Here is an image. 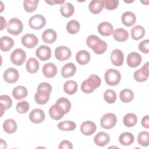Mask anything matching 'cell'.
I'll return each mask as SVG.
<instances>
[{
  "label": "cell",
  "instance_id": "cell-28",
  "mask_svg": "<svg viewBox=\"0 0 149 149\" xmlns=\"http://www.w3.org/2000/svg\"><path fill=\"white\" fill-rule=\"evenodd\" d=\"M27 90L23 86H18L12 90V95L17 100H21L27 95Z\"/></svg>",
  "mask_w": 149,
  "mask_h": 149
},
{
  "label": "cell",
  "instance_id": "cell-47",
  "mask_svg": "<svg viewBox=\"0 0 149 149\" xmlns=\"http://www.w3.org/2000/svg\"><path fill=\"white\" fill-rule=\"evenodd\" d=\"M139 49L143 53L148 54L149 52V40L147 39L142 41L139 44Z\"/></svg>",
  "mask_w": 149,
  "mask_h": 149
},
{
  "label": "cell",
  "instance_id": "cell-15",
  "mask_svg": "<svg viewBox=\"0 0 149 149\" xmlns=\"http://www.w3.org/2000/svg\"><path fill=\"white\" fill-rule=\"evenodd\" d=\"M111 60L112 64L116 66L122 65L124 61L123 52L119 49H113L111 54Z\"/></svg>",
  "mask_w": 149,
  "mask_h": 149
},
{
  "label": "cell",
  "instance_id": "cell-5",
  "mask_svg": "<svg viewBox=\"0 0 149 149\" xmlns=\"http://www.w3.org/2000/svg\"><path fill=\"white\" fill-rule=\"evenodd\" d=\"M23 29V25L22 22L16 17L12 18L9 20L6 28L8 32L14 36H17L20 34Z\"/></svg>",
  "mask_w": 149,
  "mask_h": 149
},
{
  "label": "cell",
  "instance_id": "cell-12",
  "mask_svg": "<svg viewBox=\"0 0 149 149\" xmlns=\"http://www.w3.org/2000/svg\"><path fill=\"white\" fill-rule=\"evenodd\" d=\"M3 76L6 82L11 84L17 81L19 77V73L16 69L9 68L4 72Z\"/></svg>",
  "mask_w": 149,
  "mask_h": 149
},
{
  "label": "cell",
  "instance_id": "cell-19",
  "mask_svg": "<svg viewBox=\"0 0 149 149\" xmlns=\"http://www.w3.org/2000/svg\"><path fill=\"white\" fill-rule=\"evenodd\" d=\"M110 141V137L109 134L104 132L98 133L94 138V143L100 147L106 146Z\"/></svg>",
  "mask_w": 149,
  "mask_h": 149
},
{
  "label": "cell",
  "instance_id": "cell-37",
  "mask_svg": "<svg viewBox=\"0 0 149 149\" xmlns=\"http://www.w3.org/2000/svg\"><path fill=\"white\" fill-rule=\"evenodd\" d=\"M119 97L120 100L123 102L127 103L132 101L134 98V93L130 89H123L122 90L119 94Z\"/></svg>",
  "mask_w": 149,
  "mask_h": 149
},
{
  "label": "cell",
  "instance_id": "cell-21",
  "mask_svg": "<svg viewBox=\"0 0 149 149\" xmlns=\"http://www.w3.org/2000/svg\"><path fill=\"white\" fill-rule=\"evenodd\" d=\"M42 73L47 78H52L57 73V67L51 62L45 63L42 67Z\"/></svg>",
  "mask_w": 149,
  "mask_h": 149
},
{
  "label": "cell",
  "instance_id": "cell-4",
  "mask_svg": "<svg viewBox=\"0 0 149 149\" xmlns=\"http://www.w3.org/2000/svg\"><path fill=\"white\" fill-rule=\"evenodd\" d=\"M105 82L109 86H116L118 84L121 79L120 72L115 69H108L104 74Z\"/></svg>",
  "mask_w": 149,
  "mask_h": 149
},
{
  "label": "cell",
  "instance_id": "cell-50",
  "mask_svg": "<svg viewBox=\"0 0 149 149\" xmlns=\"http://www.w3.org/2000/svg\"><path fill=\"white\" fill-rule=\"evenodd\" d=\"M0 18H1V30H2L6 26V20L4 19V17L3 16H1Z\"/></svg>",
  "mask_w": 149,
  "mask_h": 149
},
{
  "label": "cell",
  "instance_id": "cell-29",
  "mask_svg": "<svg viewBox=\"0 0 149 149\" xmlns=\"http://www.w3.org/2000/svg\"><path fill=\"white\" fill-rule=\"evenodd\" d=\"M40 64L35 58H30L26 64L27 71L30 73H35L39 69Z\"/></svg>",
  "mask_w": 149,
  "mask_h": 149
},
{
  "label": "cell",
  "instance_id": "cell-36",
  "mask_svg": "<svg viewBox=\"0 0 149 149\" xmlns=\"http://www.w3.org/2000/svg\"><path fill=\"white\" fill-rule=\"evenodd\" d=\"M0 102L1 106V116L5 110L9 109L12 105V100L10 97L7 95H2L0 96Z\"/></svg>",
  "mask_w": 149,
  "mask_h": 149
},
{
  "label": "cell",
  "instance_id": "cell-22",
  "mask_svg": "<svg viewBox=\"0 0 149 149\" xmlns=\"http://www.w3.org/2000/svg\"><path fill=\"white\" fill-rule=\"evenodd\" d=\"M113 26L107 22H102L98 26V33L103 36H109L113 33Z\"/></svg>",
  "mask_w": 149,
  "mask_h": 149
},
{
  "label": "cell",
  "instance_id": "cell-41",
  "mask_svg": "<svg viewBox=\"0 0 149 149\" xmlns=\"http://www.w3.org/2000/svg\"><path fill=\"white\" fill-rule=\"evenodd\" d=\"M38 0H25L23 2V7L26 12L31 13L36 10L38 5Z\"/></svg>",
  "mask_w": 149,
  "mask_h": 149
},
{
  "label": "cell",
  "instance_id": "cell-10",
  "mask_svg": "<svg viewBox=\"0 0 149 149\" xmlns=\"http://www.w3.org/2000/svg\"><path fill=\"white\" fill-rule=\"evenodd\" d=\"M149 76V72H148V62H146L143 67L137 70L134 72L133 77L138 82H143L146 81Z\"/></svg>",
  "mask_w": 149,
  "mask_h": 149
},
{
  "label": "cell",
  "instance_id": "cell-9",
  "mask_svg": "<svg viewBox=\"0 0 149 149\" xmlns=\"http://www.w3.org/2000/svg\"><path fill=\"white\" fill-rule=\"evenodd\" d=\"M72 55L70 49L66 46H59L55 49V56L60 61L68 59Z\"/></svg>",
  "mask_w": 149,
  "mask_h": 149
},
{
  "label": "cell",
  "instance_id": "cell-35",
  "mask_svg": "<svg viewBox=\"0 0 149 149\" xmlns=\"http://www.w3.org/2000/svg\"><path fill=\"white\" fill-rule=\"evenodd\" d=\"M123 122V124L126 127H133L137 122V117L134 113H128L124 116Z\"/></svg>",
  "mask_w": 149,
  "mask_h": 149
},
{
  "label": "cell",
  "instance_id": "cell-3",
  "mask_svg": "<svg viewBox=\"0 0 149 149\" xmlns=\"http://www.w3.org/2000/svg\"><path fill=\"white\" fill-rule=\"evenodd\" d=\"M101 83L100 77L96 74H91L88 78L83 81L81 85V90L86 94L93 92L95 88L100 87Z\"/></svg>",
  "mask_w": 149,
  "mask_h": 149
},
{
  "label": "cell",
  "instance_id": "cell-20",
  "mask_svg": "<svg viewBox=\"0 0 149 149\" xmlns=\"http://www.w3.org/2000/svg\"><path fill=\"white\" fill-rule=\"evenodd\" d=\"M122 23L127 27L132 26L136 22V16L134 13L130 11H126L122 15Z\"/></svg>",
  "mask_w": 149,
  "mask_h": 149
},
{
  "label": "cell",
  "instance_id": "cell-44",
  "mask_svg": "<svg viewBox=\"0 0 149 149\" xmlns=\"http://www.w3.org/2000/svg\"><path fill=\"white\" fill-rule=\"evenodd\" d=\"M104 98L108 104H113L116 100V94L113 90L108 89L104 94Z\"/></svg>",
  "mask_w": 149,
  "mask_h": 149
},
{
  "label": "cell",
  "instance_id": "cell-38",
  "mask_svg": "<svg viewBox=\"0 0 149 149\" xmlns=\"http://www.w3.org/2000/svg\"><path fill=\"white\" fill-rule=\"evenodd\" d=\"M76 127V124L71 120L61 122L58 124V128L63 131H72Z\"/></svg>",
  "mask_w": 149,
  "mask_h": 149
},
{
  "label": "cell",
  "instance_id": "cell-42",
  "mask_svg": "<svg viewBox=\"0 0 149 149\" xmlns=\"http://www.w3.org/2000/svg\"><path fill=\"white\" fill-rule=\"evenodd\" d=\"M137 141L142 146H148L149 144V133L147 131L140 132L137 136Z\"/></svg>",
  "mask_w": 149,
  "mask_h": 149
},
{
  "label": "cell",
  "instance_id": "cell-30",
  "mask_svg": "<svg viewBox=\"0 0 149 149\" xmlns=\"http://www.w3.org/2000/svg\"><path fill=\"white\" fill-rule=\"evenodd\" d=\"M17 123L13 119H8L3 123V129L5 132L9 134L15 133L17 130Z\"/></svg>",
  "mask_w": 149,
  "mask_h": 149
},
{
  "label": "cell",
  "instance_id": "cell-13",
  "mask_svg": "<svg viewBox=\"0 0 149 149\" xmlns=\"http://www.w3.org/2000/svg\"><path fill=\"white\" fill-rule=\"evenodd\" d=\"M36 56L42 61L48 60L51 56V48L47 45H40L36 51Z\"/></svg>",
  "mask_w": 149,
  "mask_h": 149
},
{
  "label": "cell",
  "instance_id": "cell-48",
  "mask_svg": "<svg viewBox=\"0 0 149 149\" xmlns=\"http://www.w3.org/2000/svg\"><path fill=\"white\" fill-rule=\"evenodd\" d=\"M59 149H62V148H68V149H72L73 148V145L71 142L68 140H63L61 141L58 147Z\"/></svg>",
  "mask_w": 149,
  "mask_h": 149
},
{
  "label": "cell",
  "instance_id": "cell-1",
  "mask_svg": "<svg viewBox=\"0 0 149 149\" xmlns=\"http://www.w3.org/2000/svg\"><path fill=\"white\" fill-rule=\"evenodd\" d=\"M51 91L52 87L50 84L46 82L41 83L38 86L34 95L36 102L40 105L45 104L49 100Z\"/></svg>",
  "mask_w": 149,
  "mask_h": 149
},
{
  "label": "cell",
  "instance_id": "cell-25",
  "mask_svg": "<svg viewBox=\"0 0 149 149\" xmlns=\"http://www.w3.org/2000/svg\"><path fill=\"white\" fill-rule=\"evenodd\" d=\"M113 38L118 42H123L129 38V33L127 30L122 28H118L113 31Z\"/></svg>",
  "mask_w": 149,
  "mask_h": 149
},
{
  "label": "cell",
  "instance_id": "cell-11",
  "mask_svg": "<svg viewBox=\"0 0 149 149\" xmlns=\"http://www.w3.org/2000/svg\"><path fill=\"white\" fill-rule=\"evenodd\" d=\"M21 42L25 47L28 48H33L37 45L38 40L34 34L28 33L22 37Z\"/></svg>",
  "mask_w": 149,
  "mask_h": 149
},
{
  "label": "cell",
  "instance_id": "cell-46",
  "mask_svg": "<svg viewBox=\"0 0 149 149\" xmlns=\"http://www.w3.org/2000/svg\"><path fill=\"white\" fill-rule=\"evenodd\" d=\"M30 108V105L26 101H22L19 102L16 106V111L19 113H26Z\"/></svg>",
  "mask_w": 149,
  "mask_h": 149
},
{
  "label": "cell",
  "instance_id": "cell-49",
  "mask_svg": "<svg viewBox=\"0 0 149 149\" xmlns=\"http://www.w3.org/2000/svg\"><path fill=\"white\" fill-rule=\"evenodd\" d=\"M141 125L145 128L148 129L149 127V116L148 115H146L143 117L141 119Z\"/></svg>",
  "mask_w": 149,
  "mask_h": 149
},
{
  "label": "cell",
  "instance_id": "cell-6",
  "mask_svg": "<svg viewBox=\"0 0 149 149\" xmlns=\"http://www.w3.org/2000/svg\"><path fill=\"white\" fill-rule=\"evenodd\" d=\"M117 122V118L113 113H105L100 120L101 126L105 129H110L113 127Z\"/></svg>",
  "mask_w": 149,
  "mask_h": 149
},
{
  "label": "cell",
  "instance_id": "cell-45",
  "mask_svg": "<svg viewBox=\"0 0 149 149\" xmlns=\"http://www.w3.org/2000/svg\"><path fill=\"white\" fill-rule=\"evenodd\" d=\"M118 0H102L101 1V3L103 8L108 10H114L119 5Z\"/></svg>",
  "mask_w": 149,
  "mask_h": 149
},
{
  "label": "cell",
  "instance_id": "cell-43",
  "mask_svg": "<svg viewBox=\"0 0 149 149\" xmlns=\"http://www.w3.org/2000/svg\"><path fill=\"white\" fill-rule=\"evenodd\" d=\"M56 104H58L60 107H61L63 108L65 114L68 113L70 110L71 103L70 101L66 98H65V97L59 98V99L57 100Z\"/></svg>",
  "mask_w": 149,
  "mask_h": 149
},
{
  "label": "cell",
  "instance_id": "cell-31",
  "mask_svg": "<svg viewBox=\"0 0 149 149\" xmlns=\"http://www.w3.org/2000/svg\"><path fill=\"white\" fill-rule=\"evenodd\" d=\"M145 35L144 28L140 25L134 26L131 30L132 38L134 40H139L143 38Z\"/></svg>",
  "mask_w": 149,
  "mask_h": 149
},
{
  "label": "cell",
  "instance_id": "cell-23",
  "mask_svg": "<svg viewBox=\"0 0 149 149\" xmlns=\"http://www.w3.org/2000/svg\"><path fill=\"white\" fill-rule=\"evenodd\" d=\"M43 41L47 44H52L55 42L57 38L56 31L51 29H48L44 31L41 35Z\"/></svg>",
  "mask_w": 149,
  "mask_h": 149
},
{
  "label": "cell",
  "instance_id": "cell-40",
  "mask_svg": "<svg viewBox=\"0 0 149 149\" xmlns=\"http://www.w3.org/2000/svg\"><path fill=\"white\" fill-rule=\"evenodd\" d=\"M80 28V23L76 20H71L67 23L66 30L68 33L72 34L78 33Z\"/></svg>",
  "mask_w": 149,
  "mask_h": 149
},
{
  "label": "cell",
  "instance_id": "cell-2",
  "mask_svg": "<svg viewBox=\"0 0 149 149\" xmlns=\"http://www.w3.org/2000/svg\"><path fill=\"white\" fill-rule=\"evenodd\" d=\"M86 43L87 46L91 48L95 54L99 55L104 53L108 47L106 42L94 34L90 35L87 38Z\"/></svg>",
  "mask_w": 149,
  "mask_h": 149
},
{
  "label": "cell",
  "instance_id": "cell-33",
  "mask_svg": "<svg viewBox=\"0 0 149 149\" xmlns=\"http://www.w3.org/2000/svg\"><path fill=\"white\" fill-rule=\"evenodd\" d=\"M134 136L130 132H124L119 137V143L123 146H129L134 142Z\"/></svg>",
  "mask_w": 149,
  "mask_h": 149
},
{
  "label": "cell",
  "instance_id": "cell-14",
  "mask_svg": "<svg viewBox=\"0 0 149 149\" xmlns=\"http://www.w3.org/2000/svg\"><path fill=\"white\" fill-rule=\"evenodd\" d=\"M97 129L95 123L90 120H86L82 123L80 126V131L85 136L93 134Z\"/></svg>",
  "mask_w": 149,
  "mask_h": 149
},
{
  "label": "cell",
  "instance_id": "cell-26",
  "mask_svg": "<svg viewBox=\"0 0 149 149\" xmlns=\"http://www.w3.org/2000/svg\"><path fill=\"white\" fill-rule=\"evenodd\" d=\"M76 60L79 65H86L90 62V54L86 50L79 51L76 55Z\"/></svg>",
  "mask_w": 149,
  "mask_h": 149
},
{
  "label": "cell",
  "instance_id": "cell-51",
  "mask_svg": "<svg viewBox=\"0 0 149 149\" xmlns=\"http://www.w3.org/2000/svg\"><path fill=\"white\" fill-rule=\"evenodd\" d=\"M46 3H48L50 5H53V4H55V3H63L65 2V1H45Z\"/></svg>",
  "mask_w": 149,
  "mask_h": 149
},
{
  "label": "cell",
  "instance_id": "cell-52",
  "mask_svg": "<svg viewBox=\"0 0 149 149\" xmlns=\"http://www.w3.org/2000/svg\"><path fill=\"white\" fill-rule=\"evenodd\" d=\"M0 144H1V145H0L1 148H2V149L5 148V149L6 148V143L3 139H1V143Z\"/></svg>",
  "mask_w": 149,
  "mask_h": 149
},
{
  "label": "cell",
  "instance_id": "cell-39",
  "mask_svg": "<svg viewBox=\"0 0 149 149\" xmlns=\"http://www.w3.org/2000/svg\"><path fill=\"white\" fill-rule=\"evenodd\" d=\"M88 8L90 11L93 14L99 13L101 12V10L103 9V6L101 3V1H91L88 5Z\"/></svg>",
  "mask_w": 149,
  "mask_h": 149
},
{
  "label": "cell",
  "instance_id": "cell-18",
  "mask_svg": "<svg viewBox=\"0 0 149 149\" xmlns=\"http://www.w3.org/2000/svg\"><path fill=\"white\" fill-rule=\"evenodd\" d=\"M127 64L130 68H136L140 65L141 62V56L136 52L130 53L127 57Z\"/></svg>",
  "mask_w": 149,
  "mask_h": 149
},
{
  "label": "cell",
  "instance_id": "cell-27",
  "mask_svg": "<svg viewBox=\"0 0 149 149\" xmlns=\"http://www.w3.org/2000/svg\"><path fill=\"white\" fill-rule=\"evenodd\" d=\"M14 45V41L12 38L8 36H2L0 39V47L2 51L7 52Z\"/></svg>",
  "mask_w": 149,
  "mask_h": 149
},
{
  "label": "cell",
  "instance_id": "cell-17",
  "mask_svg": "<svg viewBox=\"0 0 149 149\" xmlns=\"http://www.w3.org/2000/svg\"><path fill=\"white\" fill-rule=\"evenodd\" d=\"M49 114L51 118L54 120H59L65 114L63 108L58 104H55L49 109Z\"/></svg>",
  "mask_w": 149,
  "mask_h": 149
},
{
  "label": "cell",
  "instance_id": "cell-16",
  "mask_svg": "<svg viewBox=\"0 0 149 149\" xmlns=\"http://www.w3.org/2000/svg\"><path fill=\"white\" fill-rule=\"evenodd\" d=\"M30 120L34 123H40L45 119L44 112L39 108L32 110L29 114Z\"/></svg>",
  "mask_w": 149,
  "mask_h": 149
},
{
  "label": "cell",
  "instance_id": "cell-7",
  "mask_svg": "<svg viewBox=\"0 0 149 149\" xmlns=\"http://www.w3.org/2000/svg\"><path fill=\"white\" fill-rule=\"evenodd\" d=\"M26 54L25 51L21 48L15 49L10 55V60L15 65H22L26 61Z\"/></svg>",
  "mask_w": 149,
  "mask_h": 149
},
{
  "label": "cell",
  "instance_id": "cell-24",
  "mask_svg": "<svg viewBox=\"0 0 149 149\" xmlns=\"http://www.w3.org/2000/svg\"><path fill=\"white\" fill-rule=\"evenodd\" d=\"M76 71V65L72 62H69L62 67L61 69V74L65 78H68L73 76Z\"/></svg>",
  "mask_w": 149,
  "mask_h": 149
},
{
  "label": "cell",
  "instance_id": "cell-32",
  "mask_svg": "<svg viewBox=\"0 0 149 149\" xmlns=\"http://www.w3.org/2000/svg\"><path fill=\"white\" fill-rule=\"evenodd\" d=\"M77 84L74 80L66 81L63 86V90L65 93L69 95H73L77 90Z\"/></svg>",
  "mask_w": 149,
  "mask_h": 149
},
{
  "label": "cell",
  "instance_id": "cell-34",
  "mask_svg": "<svg viewBox=\"0 0 149 149\" xmlns=\"http://www.w3.org/2000/svg\"><path fill=\"white\" fill-rule=\"evenodd\" d=\"M74 11L73 5L69 2H66L62 5L60 12L62 15L65 17H69L73 15Z\"/></svg>",
  "mask_w": 149,
  "mask_h": 149
},
{
  "label": "cell",
  "instance_id": "cell-8",
  "mask_svg": "<svg viewBox=\"0 0 149 149\" xmlns=\"http://www.w3.org/2000/svg\"><path fill=\"white\" fill-rule=\"evenodd\" d=\"M30 27L34 30H40L45 26L46 20L41 15H36L31 16L29 21Z\"/></svg>",
  "mask_w": 149,
  "mask_h": 149
}]
</instances>
